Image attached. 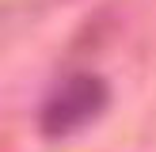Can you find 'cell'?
<instances>
[{
	"label": "cell",
	"mask_w": 156,
	"mask_h": 152,
	"mask_svg": "<svg viewBox=\"0 0 156 152\" xmlns=\"http://www.w3.org/2000/svg\"><path fill=\"white\" fill-rule=\"evenodd\" d=\"M103 106H107V84L99 76H73L46 99L38 126L46 137H69L76 129H84Z\"/></svg>",
	"instance_id": "6da1fadb"
}]
</instances>
